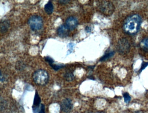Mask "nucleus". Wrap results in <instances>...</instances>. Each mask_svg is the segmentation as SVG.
<instances>
[{"label": "nucleus", "instance_id": "1", "mask_svg": "<svg viewBox=\"0 0 148 113\" xmlns=\"http://www.w3.org/2000/svg\"><path fill=\"white\" fill-rule=\"evenodd\" d=\"M142 22V18L138 14L128 17L124 22L123 30L126 34L131 35L136 34L139 31Z\"/></svg>", "mask_w": 148, "mask_h": 113}, {"label": "nucleus", "instance_id": "2", "mask_svg": "<svg viewBox=\"0 0 148 113\" xmlns=\"http://www.w3.org/2000/svg\"><path fill=\"white\" fill-rule=\"evenodd\" d=\"M33 79L34 81L37 85L44 86L47 84L49 81V74L45 70H38L34 73Z\"/></svg>", "mask_w": 148, "mask_h": 113}, {"label": "nucleus", "instance_id": "3", "mask_svg": "<svg viewBox=\"0 0 148 113\" xmlns=\"http://www.w3.org/2000/svg\"><path fill=\"white\" fill-rule=\"evenodd\" d=\"M28 24L32 30L34 31L40 30L43 27V19L40 16L34 15L31 16L29 18Z\"/></svg>", "mask_w": 148, "mask_h": 113}, {"label": "nucleus", "instance_id": "4", "mask_svg": "<svg viewBox=\"0 0 148 113\" xmlns=\"http://www.w3.org/2000/svg\"><path fill=\"white\" fill-rule=\"evenodd\" d=\"M130 49V44L126 38H122L119 40L117 44V50L121 54H125L129 53Z\"/></svg>", "mask_w": 148, "mask_h": 113}, {"label": "nucleus", "instance_id": "5", "mask_svg": "<svg viewBox=\"0 0 148 113\" xmlns=\"http://www.w3.org/2000/svg\"><path fill=\"white\" fill-rule=\"evenodd\" d=\"M99 9L101 12L108 16L114 13L115 7L112 3L109 1H103L100 4Z\"/></svg>", "mask_w": 148, "mask_h": 113}, {"label": "nucleus", "instance_id": "6", "mask_svg": "<svg viewBox=\"0 0 148 113\" xmlns=\"http://www.w3.org/2000/svg\"><path fill=\"white\" fill-rule=\"evenodd\" d=\"M73 108L72 101L69 98H66L61 102L60 109L64 113H68L71 112Z\"/></svg>", "mask_w": 148, "mask_h": 113}, {"label": "nucleus", "instance_id": "7", "mask_svg": "<svg viewBox=\"0 0 148 113\" xmlns=\"http://www.w3.org/2000/svg\"><path fill=\"white\" fill-rule=\"evenodd\" d=\"M78 24L77 19L74 17H68L66 21L65 25L70 31L74 30Z\"/></svg>", "mask_w": 148, "mask_h": 113}, {"label": "nucleus", "instance_id": "8", "mask_svg": "<svg viewBox=\"0 0 148 113\" xmlns=\"http://www.w3.org/2000/svg\"><path fill=\"white\" fill-rule=\"evenodd\" d=\"M41 99L38 93L36 91L34 96L33 104L32 109L33 113H38L39 110L41 106Z\"/></svg>", "mask_w": 148, "mask_h": 113}, {"label": "nucleus", "instance_id": "9", "mask_svg": "<svg viewBox=\"0 0 148 113\" xmlns=\"http://www.w3.org/2000/svg\"><path fill=\"white\" fill-rule=\"evenodd\" d=\"M70 30L66 26L65 24H63L60 26L58 28L57 32L58 35L61 38H66L69 36Z\"/></svg>", "mask_w": 148, "mask_h": 113}, {"label": "nucleus", "instance_id": "10", "mask_svg": "<svg viewBox=\"0 0 148 113\" xmlns=\"http://www.w3.org/2000/svg\"><path fill=\"white\" fill-rule=\"evenodd\" d=\"M45 11L48 14H52L54 10V7L51 1H50L48 2L45 6Z\"/></svg>", "mask_w": 148, "mask_h": 113}, {"label": "nucleus", "instance_id": "11", "mask_svg": "<svg viewBox=\"0 0 148 113\" xmlns=\"http://www.w3.org/2000/svg\"><path fill=\"white\" fill-rule=\"evenodd\" d=\"M139 45L143 50L148 52V37L144 38L142 40Z\"/></svg>", "mask_w": 148, "mask_h": 113}, {"label": "nucleus", "instance_id": "12", "mask_svg": "<svg viewBox=\"0 0 148 113\" xmlns=\"http://www.w3.org/2000/svg\"><path fill=\"white\" fill-rule=\"evenodd\" d=\"M10 26V23L8 21H5L1 23V32H4L7 31Z\"/></svg>", "mask_w": 148, "mask_h": 113}, {"label": "nucleus", "instance_id": "13", "mask_svg": "<svg viewBox=\"0 0 148 113\" xmlns=\"http://www.w3.org/2000/svg\"><path fill=\"white\" fill-rule=\"evenodd\" d=\"M114 54H115L114 51H111V52L106 53L101 58H100L99 61H107V60L113 56Z\"/></svg>", "mask_w": 148, "mask_h": 113}, {"label": "nucleus", "instance_id": "14", "mask_svg": "<svg viewBox=\"0 0 148 113\" xmlns=\"http://www.w3.org/2000/svg\"><path fill=\"white\" fill-rule=\"evenodd\" d=\"M64 77L67 81H71L74 80V76L72 72H68L64 75Z\"/></svg>", "mask_w": 148, "mask_h": 113}, {"label": "nucleus", "instance_id": "15", "mask_svg": "<svg viewBox=\"0 0 148 113\" xmlns=\"http://www.w3.org/2000/svg\"><path fill=\"white\" fill-rule=\"evenodd\" d=\"M50 66L53 69L56 70V71H58L59 70L64 68L65 66L63 64H60L59 65V64H55L53 63V64L50 65Z\"/></svg>", "mask_w": 148, "mask_h": 113}, {"label": "nucleus", "instance_id": "16", "mask_svg": "<svg viewBox=\"0 0 148 113\" xmlns=\"http://www.w3.org/2000/svg\"><path fill=\"white\" fill-rule=\"evenodd\" d=\"M123 97L124 98V101L126 103H128L131 100V96L129 94L127 93H125L123 94Z\"/></svg>", "mask_w": 148, "mask_h": 113}, {"label": "nucleus", "instance_id": "17", "mask_svg": "<svg viewBox=\"0 0 148 113\" xmlns=\"http://www.w3.org/2000/svg\"><path fill=\"white\" fill-rule=\"evenodd\" d=\"M45 61H46L47 63H49L50 65H51V64L54 63V60H53V59L51 57H45Z\"/></svg>", "mask_w": 148, "mask_h": 113}, {"label": "nucleus", "instance_id": "18", "mask_svg": "<svg viewBox=\"0 0 148 113\" xmlns=\"http://www.w3.org/2000/svg\"><path fill=\"white\" fill-rule=\"evenodd\" d=\"M148 65V62H143L142 63V66H141V68H140V70H139V72H141L142 70H143L144 69H145V68L147 67Z\"/></svg>", "mask_w": 148, "mask_h": 113}, {"label": "nucleus", "instance_id": "19", "mask_svg": "<svg viewBox=\"0 0 148 113\" xmlns=\"http://www.w3.org/2000/svg\"><path fill=\"white\" fill-rule=\"evenodd\" d=\"M45 106L44 104H41L40 106V109L39 110L38 113H45Z\"/></svg>", "mask_w": 148, "mask_h": 113}, {"label": "nucleus", "instance_id": "20", "mask_svg": "<svg viewBox=\"0 0 148 113\" xmlns=\"http://www.w3.org/2000/svg\"><path fill=\"white\" fill-rule=\"evenodd\" d=\"M70 2V1H59V2L60 3H62V4H66V3H68V2Z\"/></svg>", "mask_w": 148, "mask_h": 113}, {"label": "nucleus", "instance_id": "21", "mask_svg": "<svg viewBox=\"0 0 148 113\" xmlns=\"http://www.w3.org/2000/svg\"><path fill=\"white\" fill-rule=\"evenodd\" d=\"M86 30L87 33H89L91 31V28L89 27H86Z\"/></svg>", "mask_w": 148, "mask_h": 113}, {"label": "nucleus", "instance_id": "22", "mask_svg": "<svg viewBox=\"0 0 148 113\" xmlns=\"http://www.w3.org/2000/svg\"><path fill=\"white\" fill-rule=\"evenodd\" d=\"M104 113V112H97V113Z\"/></svg>", "mask_w": 148, "mask_h": 113}]
</instances>
